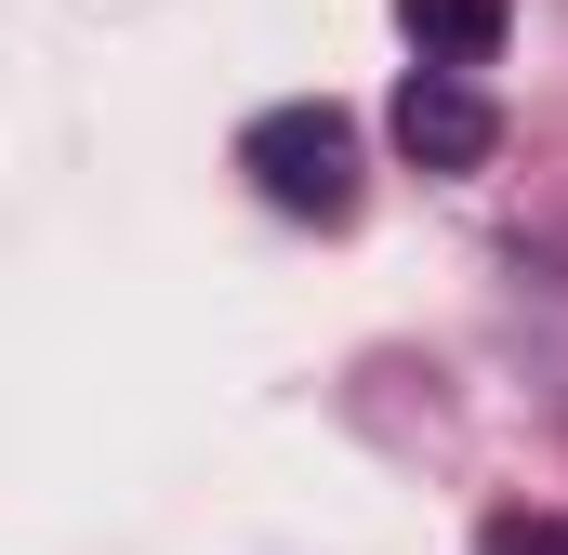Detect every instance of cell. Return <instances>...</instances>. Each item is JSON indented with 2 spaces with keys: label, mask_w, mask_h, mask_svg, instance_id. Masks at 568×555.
<instances>
[{
  "label": "cell",
  "mask_w": 568,
  "mask_h": 555,
  "mask_svg": "<svg viewBox=\"0 0 568 555\" xmlns=\"http://www.w3.org/2000/svg\"><path fill=\"white\" fill-rule=\"evenodd\" d=\"M489 145H503V120H489L476 67H410L397 80V159L410 172H476Z\"/></svg>",
  "instance_id": "2"
},
{
  "label": "cell",
  "mask_w": 568,
  "mask_h": 555,
  "mask_svg": "<svg viewBox=\"0 0 568 555\" xmlns=\"http://www.w3.org/2000/svg\"><path fill=\"white\" fill-rule=\"evenodd\" d=\"M397 27H410V53H424V67H489L516 13H503V0H397Z\"/></svg>",
  "instance_id": "3"
},
{
  "label": "cell",
  "mask_w": 568,
  "mask_h": 555,
  "mask_svg": "<svg viewBox=\"0 0 568 555\" xmlns=\"http://www.w3.org/2000/svg\"><path fill=\"white\" fill-rule=\"evenodd\" d=\"M476 555H568V516H489Z\"/></svg>",
  "instance_id": "4"
},
{
  "label": "cell",
  "mask_w": 568,
  "mask_h": 555,
  "mask_svg": "<svg viewBox=\"0 0 568 555\" xmlns=\"http://www.w3.org/2000/svg\"><path fill=\"white\" fill-rule=\"evenodd\" d=\"M239 172L278 199V212H304V225H344L357 212V120L344 107H265L252 133H239Z\"/></svg>",
  "instance_id": "1"
}]
</instances>
